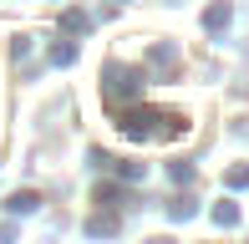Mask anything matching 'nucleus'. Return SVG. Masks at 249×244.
I'll use <instances>...</instances> for the list:
<instances>
[{"label":"nucleus","instance_id":"obj_1","mask_svg":"<svg viewBox=\"0 0 249 244\" xmlns=\"http://www.w3.org/2000/svg\"><path fill=\"white\" fill-rule=\"evenodd\" d=\"M107 92L112 97H138L142 82H138V71H127V66H112V71H107Z\"/></svg>","mask_w":249,"mask_h":244},{"label":"nucleus","instance_id":"obj_2","mask_svg":"<svg viewBox=\"0 0 249 244\" xmlns=\"http://www.w3.org/2000/svg\"><path fill=\"white\" fill-rule=\"evenodd\" d=\"M203 26H209V31H224V26H229V5H209Z\"/></svg>","mask_w":249,"mask_h":244},{"label":"nucleus","instance_id":"obj_3","mask_svg":"<svg viewBox=\"0 0 249 244\" xmlns=\"http://www.w3.org/2000/svg\"><path fill=\"white\" fill-rule=\"evenodd\" d=\"M213 219H219V224H239V209H234V204H219V209H213Z\"/></svg>","mask_w":249,"mask_h":244},{"label":"nucleus","instance_id":"obj_4","mask_svg":"<svg viewBox=\"0 0 249 244\" xmlns=\"http://www.w3.org/2000/svg\"><path fill=\"white\" fill-rule=\"evenodd\" d=\"M249 183V168H244V163H239V168H229V188H244Z\"/></svg>","mask_w":249,"mask_h":244}]
</instances>
